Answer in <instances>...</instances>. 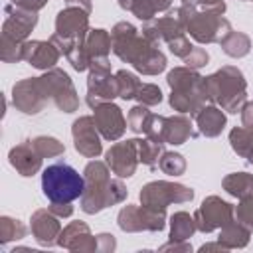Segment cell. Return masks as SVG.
Listing matches in <instances>:
<instances>
[{
  "label": "cell",
  "instance_id": "obj_1",
  "mask_svg": "<svg viewBox=\"0 0 253 253\" xmlns=\"http://www.w3.org/2000/svg\"><path fill=\"white\" fill-rule=\"evenodd\" d=\"M85 182L81 174L67 162L49 164L42 174V190L53 204H69L83 194Z\"/></svg>",
  "mask_w": 253,
  "mask_h": 253
}]
</instances>
